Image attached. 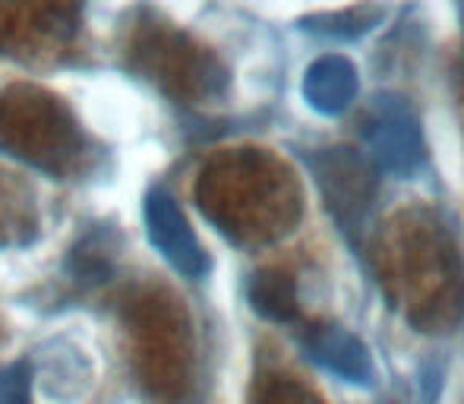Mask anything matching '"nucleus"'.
<instances>
[{
  "mask_svg": "<svg viewBox=\"0 0 464 404\" xmlns=\"http://www.w3.org/2000/svg\"><path fill=\"white\" fill-rule=\"evenodd\" d=\"M76 123L57 99L38 89L0 92V149L54 171L80 146Z\"/></svg>",
  "mask_w": 464,
  "mask_h": 404,
  "instance_id": "f257e3e1",
  "label": "nucleus"
},
{
  "mask_svg": "<svg viewBox=\"0 0 464 404\" xmlns=\"http://www.w3.org/2000/svg\"><path fill=\"white\" fill-rule=\"evenodd\" d=\"M367 142L376 165L395 178H408L420 168L423 133L420 117L398 95H376L370 108Z\"/></svg>",
  "mask_w": 464,
  "mask_h": 404,
  "instance_id": "f03ea898",
  "label": "nucleus"
},
{
  "mask_svg": "<svg viewBox=\"0 0 464 404\" xmlns=\"http://www.w3.org/2000/svg\"><path fill=\"white\" fill-rule=\"evenodd\" d=\"M76 29V0H4L0 6V51L61 44Z\"/></svg>",
  "mask_w": 464,
  "mask_h": 404,
  "instance_id": "7ed1b4c3",
  "label": "nucleus"
},
{
  "mask_svg": "<svg viewBox=\"0 0 464 404\" xmlns=\"http://www.w3.org/2000/svg\"><path fill=\"white\" fill-rule=\"evenodd\" d=\"M146 234L152 240V246L187 278H202L208 272V256L202 250L199 237L189 227L187 215L180 212L178 199L165 190V187H155L149 190L146 206Z\"/></svg>",
  "mask_w": 464,
  "mask_h": 404,
  "instance_id": "20e7f679",
  "label": "nucleus"
},
{
  "mask_svg": "<svg viewBox=\"0 0 464 404\" xmlns=\"http://www.w3.org/2000/svg\"><path fill=\"white\" fill-rule=\"evenodd\" d=\"M316 184L342 227H357L372 199V174L361 155L348 149H325L310 161Z\"/></svg>",
  "mask_w": 464,
  "mask_h": 404,
  "instance_id": "39448f33",
  "label": "nucleus"
},
{
  "mask_svg": "<svg viewBox=\"0 0 464 404\" xmlns=\"http://www.w3.org/2000/svg\"><path fill=\"white\" fill-rule=\"evenodd\" d=\"M304 351L313 363L323 370L335 373L338 380L351 382V386H372V361L367 344L348 329L338 325H316L306 332Z\"/></svg>",
  "mask_w": 464,
  "mask_h": 404,
  "instance_id": "423d86ee",
  "label": "nucleus"
},
{
  "mask_svg": "<svg viewBox=\"0 0 464 404\" xmlns=\"http://www.w3.org/2000/svg\"><path fill=\"white\" fill-rule=\"evenodd\" d=\"M361 92V76L357 67L342 54H325L310 63L304 76V99L319 114H344Z\"/></svg>",
  "mask_w": 464,
  "mask_h": 404,
  "instance_id": "0eeeda50",
  "label": "nucleus"
},
{
  "mask_svg": "<svg viewBox=\"0 0 464 404\" xmlns=\"http://www.w3.org/2000/svg\"><path fill=\"white\" fill-rule=\"evenodd\" d=\"M385 19V10L379 4H357L348 10H332V13H313V16L300 19V29L313 32V35L335 38V42H354V38L367 35Z\"/></svg>",
  "mask_w": 464,
  "mask_h": 404,
  "instance_id": "6e6552de",
  "label": "nucleus"
},
{
  "mask_svg": "<svg viewBox=\"0 0 464 404\" xmlns=\"http://www.w3.org/2000/svg\"><path fill=\"white\" fill-rule=\"evenodd\" d=\"M250 303L259 316L272 322H291L297 319V288L294 278L285 272H259L250 282Z\"/></svg>",
  "mask_w": 464,
  "mask_h": 404,
  "instance_id": "1a4fd4ad",
  "label": "nucleus"
},
{
  "mask_svg": "<svg viewBox=\"0 0 464 404\" xmlns=\"http://www.w3.org/2000/svg\"><path fill=\"white\" fill-rule=\"evenodd\" d=\"M0 404H32V367L25 361L0 370Z\"/></svg>",
  "mask_w": 464,
  "mask_h": 404,
  "instance_id": "9d476101",
  "label": "nucleus"
},
{
  "mask_svg": "<svg viewBox=\"0 0 464 404\" xmlns=\"http://www.w3.org/2000/svg\"><path fill=\"white\" fill-rule=\"evenodd\" d=\"M459 19H461V25H464V0H459Z\"/></svg>",
  "mask_w": 464,
  "mask_h": 404,
  "instance_id": "9b49d317",
  "label": "nucleus"
}]
</instances>
